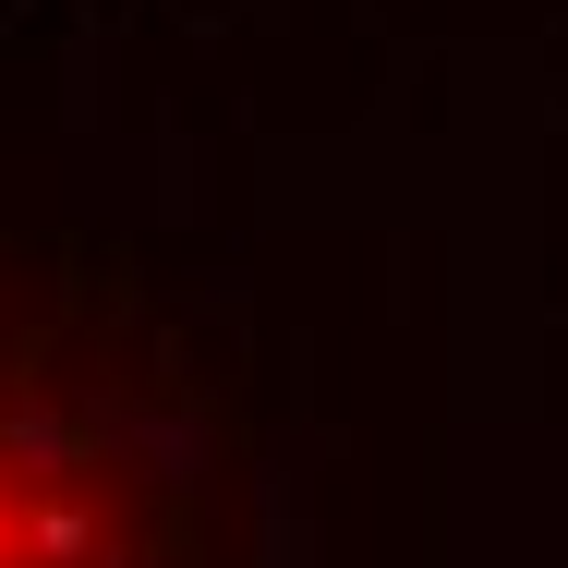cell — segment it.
<instances>
[{
	"label": "cell",
	"instance_id": "obj_1",
	"mask_svg": "<svg viewBox=\"0 0 568 568\" xmlns=\"http://www.w3.org/2000/svg\"><path fill=\"white\" fill-rule=\"evenodd\" d=\"M0 568H194V471L158 375L61 291L0 278Z\"/></svg>",
	"mask_w": 568,
	"mask_h": 568
}]
</instances>
